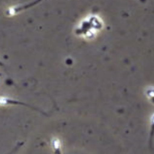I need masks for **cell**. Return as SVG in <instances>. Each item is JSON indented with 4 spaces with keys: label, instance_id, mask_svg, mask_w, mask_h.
Instances as JSON below:
<instances>
[{
    "label": "cell",
    "instance_id": "1",
    "mask_svg": "<svg viewBox=\"0 0 154 154\" xmlns=\"http://www.w3.org/2000/svg\"><path fill=\"white\" fill-rule=\"evenodd\" d=\"M10 104H19V105H23L25 106L30 107V106L25 104L24 103H22L9 98L4 97H0V106H6V105H10Z\"/></svg>",
    "mask_w": 154,
    "mask_h": 154
}]
</instances>
